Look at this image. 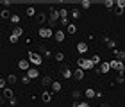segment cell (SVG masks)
Returning <instances> with one entry per match:
<instances>
[{"label":"cell","instance_id":"1","mask_svg":"<svg viewBox=\"0 0 125 107\" xmlns=\"http://www.w3.org/2000/svg\"><path fill=\"white\" fill-rule=\"evenodd\" d=\"M27 57H29L27 61H29L31 64H36V66H39V64L43 63V55L39 54V52H29V54H27Z\"/></svg>","mask_w":125,"mask_h":107},{"label":"cell","instance_id":"2","mask_svg":"<svg viewBox=\"0 0 125 107\" xmlns=\"http://www.w3.org/2000/svg\"><path fill=\"white\" fill-rule=\"evenodd\" d=\"M109 66H111V70H116L118 73H120V77L123 75V71H125V64L122 63V61L113 59V61H109Z\"/></svg>","mask_w":125,"mask_h":107},{"label":"cell","instance_id":"3","mask_svg":"<svg viewBox=\"0 0 125 107\" xmlns=\"http://www.w3.org/2000/svg\"><path fill=\"white\" fill-rule=\"evenodd\" d=\"M77 64H79V68L84 70V71H89V70H93V63L89 59H77Z\"/></svg>","mask_w":125,"mask_h":107},{"label":"cell","instance_id":"4","mask_svg":"<svg viewBox=\"0 0 125 107\" xmlns=\"http://www.w3.org/2000/svg\"><path fill=\"white\" fill-rule=\"evenodd\" d=\"M38 36L41 38V39H48V38L54 36V32H52L50 27H41V29H38Z\"/></svg>","mask_w":125,"mask_h":107},{"label":"cell","instance_id":"5","mask_svg":"<svg viewBox=\"0 0 125 107\" xmlns=\"http://www.w3.org/2000/svg\"><path fill=\"white\" fill-rule=\"evenodd\" d=\"M57 20H59V11L55 9V7H52L50 9V16H48V21H50V29L57 23Z\"/></svg>","mask_w":125,"mask_h":107},{"label":"cell","instance_id":"6","mask_svg":"<svg viewBox=\"0 0 125 107\" xmlns=\"http://www.w3.org/2000/svg\"><path fill=\"white\" fill-rule=\"evenodd\" d=\"M18 68H20L21 71H27V70L31 68V63H29L27 59H20V61H18Z\"/></svg>","mask_w":125,"mask_h":107},{"label":"cell","instance_id":"7","mask_svg":"<svg viewBox=\"0 0 125 107\" xmlns=\"http://www.w3.org/2000/svg\"><path fill=\"white\" fill-rule=\"evenodd\" d=\"M64 38H66L64 30H55V32H54V39H55L57 43H62V41H64Z\"/></svg>","mask_w":125,"mask_h":107},{"label":"cell","instance_id":"8","mask_svg":"<svg viewBox=\"0 0 125 107\" xmlns=\"http://www.w3.org/2000/svg\"><path fill=\"white\" fill-rule=\"evenodd\" d=\"M77 52H79V54H86V52H88V43L79 41V43H77Z\"/></svg>","mask_w":125,"mask_h":107},{"label":"cell","instance_id":"9","mask_svg":"<svg viewBox=\"0 0 125 107\" xmlns=\"http://www.w3.org/2000/svg\"><path fill=\"white\" fill-rule=\"evenodd\" d=\"M72 77L75 78V80H82V78H84V70H81V68H77L75 71L72 73Z\"/></svg>","mask_w":125,"mask_h":107},{"label":"cell","instance_id":"10","mask_svg":"<svg viewBox=\"0 0 125 107\" xmlns=\"http://www.w3.org/2000/svg\"><path fill=\"white\" fill-rule=\"evenodd\" d=\"M25 75H27V77H29L31 80H32V78H38V75H39V71H38L36 68H29V70H27V73H25Z\"/></svg>","mask_w":125,"mask_h":107},{"label":"cell","instance_id":"11","mask_svg":"<svg viewBox=\"0 0 125 107\" xmlns=\"http://www.w3.org/2000/svg\"><path fill=\"white\" fill-rule=\"evenodd\" d=\"M41 100L45 104H50V102H52V93H50V91H43L41 93Z\"/></svg>","mask_w":125,"mask_h":107},{"label":"cell","instance_id":"12","mask_svg":"<svg viewBox=\"0 0 125 107\" xmlns=\"http://www.w3.org/2000/svg\"><path fill=\"white\" fill-rule=\"evenodd\" d=\"M100 73H109L111 71V66H109V63H105V61H102L100 63V70H98Z\"/></svg>","mask_w":125,"mask_h":107},{"label":"cell","instance_id":"13","mask_svg":"<svg viewBox=\"0 0 125 107\" xmlns=\"http://www.w3.org/2000/svg\"><path fill=\"white\" fill-rule=\"evenodd\" d=\"M11 34L16 36V38H20L21 34H23V29H21L20 25H14V27H13V32H11Z\"/></svg>","mask_w":125,"mask_h":107},{"label":"cell","instance_id":"14","mask_svg":"<svg viewBox=\"0 0 125 107\" xmlns=\"http://www.w3.org/2000/svg\"><path fill=\"white\" fill-rule=\"evenodd\" d=\"M16 80H18V77H16L14 73H9V75L5 77V82H7V84H11V86H13V84H14Z\"/></svg>","mask_w":125,"mask_h":107},{"label":"cell","instance_id":"15","mask_svg":"<svg viewBox=\"0 0 125 107\" xmlns=\"http://www.w3.org/2000/svg\"><path fill=\"white\" fill-rule=\"evenodd\" d=\"M2 97H4V98H7V100H9V98H13V97H14L13 89H11V88H5V89H4V95H2Z\"/></svg>","mask_w":125,"mask_h":107},{"label":"cell","instance_id":"16","mask_svg":"<svg viewBox=\"0 0 125 107\" xmlns=\"http://www.w3.org/2000/svg\"><path fill=\"white\" fill-rule=\"evenodd\" d=\"M66 32H68V34H75V32H77V25L75 23H68L66 25Z\"/></svg>","mask_w":125,"mask_h":107},{"label":"cell","instance_id":"17","mask_svg":"<svg viewBox=\"0 0 125 107\" xmlns=\"http://www.w3.org/2000/svg\"><path fill=\"white\" fill-rule=\"evenodd\" d=\"M84 97H86V98H89V100H91V98H95V97H96L95 89H91V88H89V89H86V91H84Z\"/></svg>","mask_w":125,"mask_h":107},{"label":"cell","instance_id":"18","mask_svg":"<svg viewBox=\"0 0 125 107\" xmlns=\"http://www.w3.org/2000/svg\"><path fill=\"white\" fill-rule=\"evenodd\" d=\"M61 88H62V86H61V82H57V80H54V82H52V93H59V91H61Z\"/></svg>","mask_w":125,"mask_h":107},{"label":"cell","instance_id":"19","mask_svg":"<svg viewBox=\"0 0 125 107\" xmlns=\"http://www.w3.org/2000/svg\"><path fill=\"white\" fill-rule=\"evenodd\" d=\"M52 77H48V75H45L43 78H41V84H43V86H52Z\"/></svg>","mask_w":125,"mask_h":107},{"label":"cell","instance_id":"20","mask_svg":"<svg viewBox=\"0 0 125 107\" xmlns=\"http://www.w3.org/2000/svg\"><path fill=\"white\" fill-rule=\"evenodd\" d=\"M25 14L29 16V18H32V16L36 14V7H32V5H29V7L25 9Z\"/></svg>","mask_w":125,"mask_h":107},{"label":"cell","instance_id":"21","mask_svg":"<svg viewBox=\"0 0 125 107\" xmlns=\"http://www.w3.org/2000/svg\"><path fill=\"white\" fill-rule=\"evenodd\" d=\"M72 73H73V71H72L70 68H62V71H61V75L64 77V78H70V77H72Z\"/></svg>","mask_w":125,"mask_h":107},{"label":"cell","instance_id":"22","mask_svg":"<svg viewBox=\"0 0 125 107\" xmlns=\"http://www.w3.org/2000/svg\"><path fill=\"white\" fill-rule=\"evenodd\" d=\"M115 55H116V59H118V61H122V63H123V59H125V52H122V50H115Z\"/></svg>","mask_w":125,"mask_h":107},{"label":"cell","instance_id":"23","mask_svg":"<svg viewBox=\"0 0 125 107\" xmlns=\"http://www.w3.org/2000/svg\"><path fill=\"white\" fill-rule=\"evenodd\" d=\"M89 61H91V63H93V66H95V64H100V63H102V59H100V55H93V57H91V59H89Z\"/></svg>","mask_w":125,"mask_h":107},{"label":"cell","instance_id":"24","mask_svg":"<svg viewBox=\"0 0 125 107\" xmlns=\"http://www.w3.org/2000/svg\"><path fill=\"white\" fill-rule=\"evenodd\" d=\"M70 14H72V18H75V20H79V18H81V11H79V9H73Z\"/></svg>","mask_w":125,"mask_h":107},{"label":"cell","instance_id":"25","mask_svg":"<svg viewBox=\"0 0 125 107\" xmlns=\"http://www.w3.org/2000/svg\"><path fill=\"white\" fill-rule=\"evenodd\" d=\"M0 18H5V20H9V18H11V14H9V9H4L2 13H0Z\"/></svg>","mask_w":125,"mask_h":107},{"label":"cell","instance_id":"26","mask_svg":"<svg viewBox=\"0 0 125 107\" xmlns=\"http://www.w3.org/2000/svg\"><path fill=\"white\" fill-rule=\"evenodd\" d=\"M9 20H11V23H14V25H16V23L20 21V16H18V14H11V18H9Z\"/></svg>","mask_w":125,"mask_h":107},{"label":"cell","instance_id":"27","mask_svg":"<svg viewBox=\"0 0 125 107\" xmlns=\"http://www.w3.org/2000/svg\"><path fill=\"white\" fill-rule=\"evenodd\" d=\"M73 107H89L88 102H73Z\"/></svg>","mask_w":125,"mask_h":107},{"label":"cell","instance_id":"28","mask_svg":"<svg viewBox=\"0 0 125 107\" xmlns=\"http://www.w3.org/2000/svg\"><path fill=\"white\" fill-rule=\"evenodd\" d=\"M116 5H118V9L123 11L125 9V0H116Z\"/></svg>","mask_w":125,"mask_h":107},{"label":"cell","instance_id":"29","mask_svg":"<svg viewBox=\"0 0 125 107\" xmlns=\"http://www.w3.org/2000/svg\"><path fill=\"white\" fill-rule=\"evenodd\" d=\"M72 97L75 98V102H79V98H81V91H79V89H75V91L72 93Z\"/></svg>","mask_w":125,"mask_h":107},{"label":"cell","instance_id":"30","mask_svg":"<svg viewBox=\"0 0 125 107\" xmlns=\"http://www.w3.org/2000/svg\"><path fill=\"white\" fill-rule=\"evenodd\" d=\"M59 18H68V11L66 9H59Z\"/></svg>","mask_w":125,"mask_h":107},{"label":"cell","instance_id":"31","mask_svg":"<svg viewBox=\"0 0 125 107\" xmlns=\"http://www.w3.org/2000/svg\"><path fill=\"white\" fill-rule=\"evenodd\" d=\"M62 59H64V54H62V52H57V54H55V61H59V63H61Z\"/></svg>","mask_w":125,"mask_h":107},{"label":"cell","instance_id":"32","mask_svg":"<svg viewBox=\"0 0 125 107\" xmlns=\"http://www.w3.org/2000/svg\"><path fill=\"white\" fill-rule=\"evenodd\" d=\"M81 5H82V9H89V7H91V2H88V0H84V2H82Z\"/></svg>","mask_w":125,"mask_h":107},{"label":"cell","instance_id":"33","mask_svg":"<svg viewBox=\"0 0 125 107\" xmlns=\"http://www.w3.org/2000/svg\"><path fill=\"white\" fill-rule=\"evenodd\" d=\"M107 48H113V50H115V41H113V39H107Z\"/></svg>","mask_w":125,"mask_h":107},{"label":"cell","instance_id":"34","mask_svg":"<svg viewBox=\"0 0 125 107\" xmlns=\"http://www.w3.org/2000/svg\"><path fill=\"white\" fill-rule=\"evenodd\" d=\"M7 88V82H5V78H0V89H5Z\"/></svg>","mask_w":125,"mask_h":107},{"label":"cell","instance_id":"35","mask_svg":"<svg viewBox=\"0 0 125 107\" xmlns=\"http://www.w3.org/2000/svg\"><path fill=\"white\" fill-rule=\"evenodd\" d=\"M104 5H105L107 9H111L113 5H115V2H113V0H107V2H104Z\"/></svg>","mask_w":125,"mask_h":107},{"label":"cell","instance_id":"36","mask_svg":"<svg viewBox=\"0 0 125 107\" xmlns=\"http://www.w3.org/2000/svg\"><path fill=\"white\" fill-rule=\"evenodd\" d=\"M16 104H18V100H16L14 97H13V98H9V105H11V107H14Z\"/></svg>","mask_w":125,"mask_h":107},{"label":"cell","instance_id":"37","mask_svg":"<svg viewBox=\"0 0 125 107\" xmlns=\"http://www.w3.org/2000/svg\"><path fill=\"white\" fill-rule=\"evenodd\" d=\"M45 20H47V16H45V14H38V21H39V23H43Z\"/></svg>","mask_w":125,"mask_h":107},{"label":"cell","instance_id":"38","mask_svg":"<svg viewBox=\"0 0 125 107\" xmlns=\"http://www.w3.org/2000/svg\"><path fill=\"white\" fill-rule=\"evenodd\" d=\"M59 21H61V25H68V23H70L68 18H59Z\"/></svg>","mask_w":125,"mask_h":107},{"label":"cell","instance_id":"39","mask_svg":"<svg viewBox=\"0 0 125 107\" xmlns=\"http://www.w3.org/2000/svg\"><path fill=\"white\" fill-rule=\"evenodd\" d=\"M9 41H11V43H16V41H18V38L13 36V34H9Z\"/></svg>","mask_w":125,"mask_h":107},{"label":"cell","instance_id":"40","mask_svg":"<svg viewBox=\"0 0 125 107\" xmlns=\"http://www.w3.org/2000/svg\"><path fill=\"white\" fill-rule=\"evenodd\" d=\"M21 82H23V84H29V82H31V78L27 77V75H23V77H21Z\"/></svg>","mask_w":125,"mask_h":107},{"label":"cell","instance_id":"41","mask_svg":"<svg viewBox=\"0 0 125 107\" xmlns=\"http://www.w3.org/2000/svg\"><path fill=\"white\" fill-rule=\"evenodd\" d=\"M4 102H5V100H4V97H0V105H2Z\"/></svg>","mask_w":125,"mask_h":107}]
</instances>
